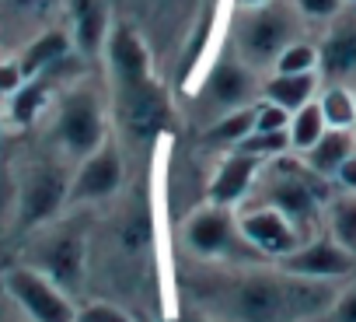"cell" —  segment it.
<instances>
[{"label": "cell", "mask_w": 356, "mask_h": 322, "mask_svg": "<svg viewBox=\"0 0 356 322\" xmlns=\"http://www.w3.org/2000/svg\"><path fill=\"white\" fill-rule=\"evenodd\" d=\"M217 284L207 294L213 322H311L335 301L332 280L276 273H238L213 277Z\"/></svg>", "instance_id": "cell-1"}, {"label": "cell", "mask_w": 356, "mask_h": 322, "mask_svg": "<svg viewBox=\"0 0 356 322\" xmlns=\"http://www.w3.org/2000/svg\"><path fill=\"white\" fill-rule=\"evenodd\" d=\"M25 81H29V77H25L18 56H15V60H0V95H4V98H11Z\"/></svg>", "instance_id": "cell-32"}, {"label": "cell", "mask_w": 356, "mask_h": 322, "mask_svg": "<svg viewBox=\"0 0 356 322\" xmlns=\"http://www.w3.org/2000/svg\"><path fill=\"white\" fill-rule=\"evenodd\" d=\"M318 77H321L318 70L314 74H276L273 70V77L262 84V98L273 102V105H280V109H286V112H297L300 105L314 102Z\"/></svg>", "instance_id": "cell-20"}, {"label": "cell", "mask_w": 356, "mask_h": 322, "mask_svg": "<svg viewBox=\"0 0 356 322\" xmlns=\"http://www.w3.org/2000/svg\"><path fill=\"white\" fill-rule=\"evenodd\" d=\"M63 204H70V179L56 161H39L29 169V176L22 179V193H18V228L32 231L49 224Z\"/></svg>", "instance_id": "cell-5"}, {"label": "cell", "mask_w": 356, "mask_h": 322, "mask_svg": "<svg viewBox=\"0 0 356 322\" xmlns=\"http://www.w3.org/2000/svg\"><path fill=\"white\" fill-rule=\"evenodd\" d=\"M356 154V137H353V130H325V137L311 147V151H304L300 158H304V165L311 169V172H318L321 179H332L335 183V172L346 165V161Z\"/></svg>", "instance_id": "cell-18"}, {"label": "cell", "mask_w": 356, "mask_h": 322, "mask_svg": "<svg viewBox=\"0 0 356 322\" xmlns=\"http://www.w3.org/2000/svg\"><path fill=\"white\" fill-rule=\"evenodd\" d=\"M280 270L293 277H311V280H339L356 270V256L342 249L332 235H314L300 249L280 259Z\"/></svg>", "instance_id": "cell-10"}, {"label": "cell", "mask_w": 356, "mask_h": 322, "mask_svg": "<svg viewBox=\"0 0 356 322\" xmlns=\"http://www.w3.org/2000/svg\"><path fill=\"white\" fill-rule=\"evenodd\" d=\"M325 224H328V235L349 249L356 256V193H332V200L325 204Z\"/></svg>", "instance_id": "cell-22"}, {"label": "cell", "mask_w": 356, "mask_h": 322, "mask_svg": "<svg viewBox=\"0 0 356 322\" xmlns=\"http://www.w3.org/2000/svg\"><path fill=\"white\" fill-rule=\"evenodd\" d=\"M108 43V11L102 0H74V46L95 56Z\"/></svg>", "instance_id": "cell-19"}, {"label": "cell", "mask_w": 356, "mask_h": 322, "mask_svg": "<svg viewBox=\"0 0 356 322\" xmlns=\"http://www.w3.org/2000/svg\"><path fill=\"white\" fill-rule=\"evenodd\" d=\"M318 74L328 84H356V15H339L318 43Z\"/></svg>", "instance_id": "cell-14"}, {"label": "cell", "mask_w": 356, "mask_h": 322, "mask_svg": "<svg viewBox=\"0 0 356 322\" xmlns=\"http://www.w3.org/2000/svg\"><path fill=\"white\" fill-rule=\"evenodd\" d=\"M115 112L133 137H147L168 123V98L150 77L136 84H115Z\"/></svg>", "instance_id": "cell-12"}, {"label": "cell", "mask_w": 356, "mask_h": 322, "mask_svg": "<svg viewBox=\"0 0 356 322\" xmlns=\"http://www.w3.org/2000/svg\"><path fill=\"white\" fill-rule=\"evenodd\" d=\"M262 165H266V161H259V158H252L245 151L227 154L224 165L217 169V176L210 179V204H217V207H238L245 197H252Z\"/></svg>", "instance_id": "cell-15"}, {"label": "cell", "mask_w": 356, "mask_h": 322, "mask_svg": "<svg viewBox=\"0 0 356 322\" xmlns=\"http://www.w3.org/2000/svg\"><path fill=\"white\" fill-rule=\"evenodd\" d=\"M241 8H262V4H273V0H238Z\"/></svg>", "instance_id": "cell-34"}, {"label": "cell", "mask_w": 356, "mask_h": 322, "mask_svg": "<svg viewBox=\"0 0 356 322\" xmlns=\"http://www.w3.org/2000/svg\"><path fill=\"white\" fill-rule=\"evenodd\" d=\"M0 119H4V116H0Z\"/></svg>", "instance_id": "cell-35"}, {"label": "cell", "mask_w": 356, "mask_h": 322, "mask_svg": "<svg viewBox=\"0 0 356 322\" xmlns=\"http://www.w3.org/2000/svg\"><path fill=\"white\" fill-rule=\"evenodd\" d=\"M286 130H290V151H297V154L311 151V147L325 137V130H328L318 98L307 102V105H300V109L290 116V126H286Z\"/></svg>", "instance_id": "cell-23"}, {"label": "cell", "mask_w": 356, "mask_h": 322, "mask_svg": "<svg viewBox=\"0 0 356 322\" xmlns=\"http://www.w3.org/2000/svg\"><path fill=\"white\" fill-rule=\"evenodd\" d=\"M318 105L325 112V123L332 130H353L356 126V88L349 84H325L318 95Z\"/></svg>", "instance_id": "cell-24"}, {"label": "cell", "mask_w": 356, "mask_h": 322, "mask_svg": "<svg viewBox=\"0 0 356 322\" xmlns=\"http://www.w3.org/2000/svg\"><path fill=\"white\" fill-rule=\"evenodd\" d=\"M70 46H74V36H67L63 29H49V32H42L39 39H32V43L18 53V63H22L25 77L53 74L60 63H67Z\"/></svg>", "instance_id": "cell-17"}, {"label": "cell", "mask_w": 356, "mask_h": 322, "mask_svg": "<svg viewBox=\"0 0 356 322\" xmlns=\"http://www.w3.org/2000/svg\"><path fill=\"white\" fill-rule=\"evenodd\" d=\"M122 183V154L112 140H105L95 154L81 158V169L70 179V204H95L119 190Z\"/></svg>", "instance_id": "cell-13"}, {"label": "cell", "mask_w": 356, "mask_h": 322, "mask_svg": "<svg viewBox=\"0 0 356 322\" xmlns=\"http://www.w3.org/2000/svg\"><path fill=\"white\" fill-rule=\"evenodd\" d=\"M311 322H356V280L346 291H339L335 301L321 315H314Z\"/></svg>", "instance_id": "cell-28"}, {"label": "cell", "mask_w": 356, "mask_h": 322, "mask_svg": "<svg viewBox=\"0 0 356 322\" xmlns=\"http://www.w3.org/2000/svg\"><path fill=\"white\" fill-rule=\"evenodd\" d=\"M255 109H259L255 130H286V126H290V116H293V112H286V109H280V105H273V102H266V98H262Z\"/></svg>", "instance_id": "cell-31"}, {"label": "cell", "mask_w": 356, "mask_h": 322, "mask_svg": "<svg viewBox=\"0 0 356 322\" xmlns=\"http://www.w3.org/2000/svg\"><path fill=\"white\" fill-rule=\"evenodd\" d=\"M49 102V74H39V77H29L11 98H8V119L15 126H29L39 119V112L46 109Z\"/></svg>", "instance_id": "cell-21"}, {"label": "cell", "mask_w": 356, "mask_h": 322, "mask_svg": "<svg viewBox=\"0 0 356 322\" xmlns=\"http://www.w3.org/2000/svg\"><path fill=\"white\" fill-rule=\"evenodd\" d=\"M255 91H262V84H259V77H255V67H248L238 53L227 56V60H220V63L210 70L207 84H203L207 105L217 109L220 116H224V112H234V109H241V105H252Z\"/></svg>", "instance_id": "cell-11"}, {"label": "cell", "mask_w": 356, "mask_h": 322, "mask_svg": "<svg viewBox=\"0 0 356 322\" xmlns=\"http://www.w3.org/2000/svg\"><path fill=\"white\" fill-rule=\"evenodd\" d=\"M234 151H245L259 161H273L290 151V130H252Z\"/></svg>", "instance_id": "cell-26"}, {"label": "cell", "mask_w": 356, "mask_h": 322, "mask_svg": "<svg viewBox=\"0 0 356 322\" xmlns=\"http://www.w3.org/2000/svg\"><path fill=\"white\" fill-rule=\"evenodd\" d=\"M56 140L70 158L95 154L105 137V109L91 88H70L56 105Z\"/></svg>", "instance_id": "cell-4"}, {"label": "cell", "mask_w": 356, "mask_h": 322, "mask_svg": "<svg viewBox=\"0 0 356 322\" xmlns=\"http://www.w3.org/2000/svg\"><path fill=\"white\" fill-rule=\"evenodd\" d=\"M4 284H8L11 298L25 308V315L32 322H74L77 319V308L70 305L67 291L56 280H49L42 270H35V266L8 270Z\"/></svg>", "instance_id": "cell-6"}, {"label": "cell", "mask_w": 356, "mask_h": 322, "mask_svg": "<svg viewBox=\"0 0 356 322\" xmlns=\"http://www.w3.org/2000/svg\"><path fill=\"white\" fill-rule=\"evenodd\" d=\"M35 270H42L63 291H77L84 280V231L67 224L42 238L35 249Z\"/></svg>", "instance_id": "cell-9"}, {"label": "cell", "mask_w": 356, "mask_h": 322, "mask_svg": "<svg viewBox=\"0 0 356 322\" xmlns=\"http://www.w3.org/2000/svg\"><path fill=\"white\" fill-rule=\"evenodd\" d=\"M255 116H259V109H255V105H241V109H234V112H224V116L210 126L207 140H210V144L238 147V144L255 130Z\"/></svg>", "instance_id": "cell-25"}, {"label": "cell", "mask_w": 356, "mask_h": 322, "mask_svg": "<svg viewBox=\"0 0 356 322\" xmlns=\"http://www.w3.org/2000/svg\"><path fill=\"white\" fill-rule=\"evenodd\" d=\"M105 53H108V67H112V81L115 84H136V81H147L150 77L147 49H143L140 36L129 32L126 25H119V29L108 32Z\"/></svg>", "instance_id": "cell-16"}, {"label": "cell", "mask_w": 356, "mask_h": 322, "mask_svg": "<svg viewBox=\"0 0 356 322\" xmlns=\"http://www.w3.org/2000/svg\"><path fill=\"white\" fill-rule=\"evenodd\" d=\"M342 4H346V0H293L297 15H304V18H311V22L339 18V15H342Z\"/></svg>", "instance_id": "cell-29"}, {"label": "cell", "mask_w": 356, "mask_h": 322, "mask_svg": "<svg viewBox=\"0 0 356 322\" xmlns=\"http://www.w3.org/2000/svg\"><path fill=\"white\" fill-rule=\"evenodd\" d=\"M293 36H297V22L276 0L262 8H245V15L234 25V53L255 70L276 67V56L290 43H297Z\"/></svg>", "instance_id": "cell-3"}, {"label": "cell", "mask_w": 356, "mask_h": 322, "mask_svg": "<svg viewBox=\"0 0 356 322\" xmlns=\"http://www.w3.org/2000/svg\"><path fill=\"white\" fill-rule=\"evenodd\" d=\"M238 228H241V238L259 252V256H273V259H283L290 256L293 249L304 245V235L297 231V224L280 214L276 207H266V204H252L241 217H238Z\"/></svg>", "instance_id": "cell-8"}, {"label": "cell", "mask_w": 356, "mask_h": 322, "mask_svg": "<svg viewBox=\"0 0 356 322\" xmlns=\"http://www.w3.org/2000/svg\"><path fill=\"white\" fill-rule=\"evenodd\" d=\"M252 193H255V204H266V207H276L280 214H286L307 242V238H314L325 204L332 200V179H321L318 172H311L304 165V158L297 151H286L262 165Z\"/></svg>", "instance_id": "cell-2"}, {"label": "cell", "mask_w": 356, "mask_h": 322, "mask_svg": "<svg viewBox=\"0 0 356 322\" xmlns=\"http://www.w3.org/2000/svg\"><path fill=\"white\" fill-rule=\"evenodd\" d=\"M74 322H133V319L122 308L108 305V301H95V305H84Z\"/></svg>", "instance_id": "cell-30"}, {"label": "cell", "mask_w": 356, "mask_h": 322, "mask_svg": "<svg viewBox=\"0 0 356 322\" xmlns=\"http://www.w3.org/2000/svg\"><path fill=\"white\" fill-rule=\"evenodd\" d=\"M335 186L346 190V193H356V154L346 161V165L335 172Z\"/></svg>", "instance_id": "cell-33"}, {"label": "cell", "mask_w": 356, "mask_h": 322, "mask_svg": "<svg viewBox=\"0 0 356 322\" xmlns=\"http://www.w3.org/2000/svg\"><path fill=\"white\" fill-rule=\"evenodd\" d=\"M276 74H314L318 70V46L314 43H290L276 56Z\"/></svg>", "instance_id": "cell-27"}, {"label": "cell", "mask_w": 356, "mask_h": 322, "mask_svg": "<svg viewBox=\"0 0 356 322\" xmlns=\"http://www.w3.org/2000/svg\"><path fill=\"white\" fill-rule=\"evenodd\" d=\"M182 235H186V245H189L196 256H203V259L238 256V249L248 245V242L241 238V228H238L231 207H217V204L196 210V214L186 221V231H182ZM248 249H252V245H248Z\"/></svg>", "instance_id": "cell-7"}]
</instances>
